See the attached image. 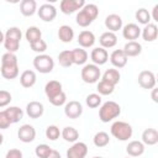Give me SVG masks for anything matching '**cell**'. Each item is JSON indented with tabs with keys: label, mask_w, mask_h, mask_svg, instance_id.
Returning a JSON list of instances; mask_svg holds the SVG:
<instances>
[{
	"label": "cell",
	"mask_w": 158,
	"mask_h": 158,
	"mask_svg": "<svg viewBox=\"0 0 158 158\" xmlns=\"http://www.w3.org/2000/svg\"><path fill=\"white\" fill-rule=\"evenodd\" d=\"M0 73L2 78L7 80H12L17 78L19 75V63H17V57L15 53H4L1 56V67H0Z\"/></svg>",
	"instance_id": "obj_1"
},
{
	"label": "cell",
	"mask_w": 158,
	"mask_h": 158,
	"mask_svg": "<svg viewBox=\"0 0 158 158\" xmlns=\"http://www.w3.org/2000/svg\"><path fill=\"white\" fill-rule=\"evenodd\" d=\"M4 47L9 53H16L20 48V41L22 37V32L19 27H9L4 33Z\"/></svg>",
	"instance_id": "obj_2"
},
{
	"label": "cell",
	"mask_w": 158,
	"mask_h": 158,
	"mask_svg": "<svg viewBox=\"0 0 158 158\" xmlns=\"http://www.w3.org/2000/svg\"><path fill=\"white\" fill-rule=\"evenodd\" d=\"M121 114V106L115 101H106L100 106L99 118L101 122H110L114 118H117Z\"/></svg>",
	"instance_id": "obj_3"
},
{
	"label": "cell",
	"mask_w": 158,
	"mask_h": 158,
	"mask_svg": "<svg viewBox=\"0 0 158 158\" xmlns=\"http://www.w3.org/2000/svg\"><path fill=\"white\" fill-rule=\"evenodd\" d=\"M111 135L121 141V142H125V141H128L131 137H132V133H133V128L130 123L125 122V121H115L112 125H111Z\"/></svg>",
	"instance_id": "obj_4"
},
{
	"label": "cell",
	"mask_w": 158,
	"mask_h": 158,
	"mask_svg": "<svg viewBox=\"0 0 158 158\" xmlns=\"http://www.w3.org/2000/svg\"><path fill=\"white\" fill-rule=\"evenodd\" d=\"M33 67L37 72L42 73V74H47L51 73L54 68V60L51 56L48 54H37L33 58Z\"/></svg>",
	"instance_id": "obj_5"
},
{
	"label": "cell",
	"mask_w": 158,
	"mask_h": 158,
	"mask_svg": "<svg viewBox=\"0 0 158 158\" xmlns=\"http://www.w3.org/2000/svg\"><path fill=\"white\" fill-rule=\"evenodd\" d=\"M80 75H81V79H83L84 83H86V84H95V83L99 81V79L101 77V72H100L98 65L91 63V64H85L83 67Z\"/></svg>",
	"instance_id": "obj_6"
},
{
	"label": "cell",
	"mask_w": 158,
	"mask_h": 158,
	"mask_svg": "<svg viewBox=\"0 0 158 158\" xmlns=\"http://www.w3.org/2000/svg\"><path fill=\"white\" fill-rule=\"evenodd\" d=\"M84 5H85L84 0H62L59 7L64 15H70L78 10H81Z\"/></svg>",
	"instance_id": "obj_7"
},
{
	"label": "cell",
	"mask_w": 158,
	"mask_h": 158,
	"mask_svg": "<svg viewBox=\"0 0 158 158\" xmlns=\"http://www.w3.org/2000/svg\"><path fill=\"white\" fill-rule=\"evenodd\" d=\"M81 114H83V105L79 101L72 100L64 105V115L68 118H72V120L79 118Z\"/></svg>",
	"instance_id": "obj_8"
},
{
	"label": "cell",
	"mask_w": 158,
	"mask_h": 158,
	"mask_svg": "<svg viewBox=\"0 0 158 158\" xmlns=\"http://www.w3.org/2000/svg\"><path fill=\"white\" fill-rule=\"evenodd\" d=\"M38 17L44 22H51L57 16V9L52 4H42L37 10Z\"/></svg>",
	"instance_id": "obj_9"
},
{
	"label": "cell",
	"mask_w": 158,
	"mask_h": 158,
	"mask_svg": "<svg viewBox=\"0 0 158 158\" xmlns=\"http://www.w3.org/2000/svg\"><path fill=\"white\" fill-rule=\"evenodd\" d=\"M88 146L84 142H74L67 151V158H85Z\"/></svg>",
	"instance_id": "obj_10"
},
{
	"label": "cell",
	"mask_w": 158,
	"mask_h": 158,
	"mask_svg": "<svg viewBox=\"0 0 158 158\" xmlns=\"http://www.w3.org/2000/svg\"><path fill=\"white\" fill-rule=\"evenodd\" d=\"M156 75L151 70H142L138 74V84L143 89H153L156 88Z\"/></svg>",
	"instance_id": "obj_11"
},
{
	"label": "cell",
	"mask_w": 158,
	"mask_h": 158,
	"mask_svg": "<svg viewBox=\"0 0 158 158\" xmlns=\"http://www.w3.org/2000/svg\"><path fill=\"white\" fill-rule=\"evenodd\" d=\"M17 137L23 143H31L36 138V130L33 126L25 123L22 125L17 131Z\"/></svg>",
	"instance_id": "obj_12"
},
{
	"label": "cell",
	"mask_w": 158,
	"mask_h": 158,
	"mask_svg": "<svg viewBox=\"0 0 158 158\" xmlns=\"http://www.w3.org/2000/svg\"><path fill=\"white\" fill-rule=\"evenodd\" d=\"M122 36L125 40L130 41H136L141 36V28L136 23H127L122 27Z\"/></svg>",
	"instance_id": "obj_13"
},
{
	"label": "cell",
	"mask_w": 158,
	"mask_h": 158,
	"mask_svg": "<svg viewBox=\"0 0 158 158\" xmlns=\"http://www.w3.org/2000/svg\"><path fill=\"white\" fill-rule=\"evenodd\" d=\"M90 58L93 60V64L95 65H102L105 64L107 60H109V53L105 48H101V47H96L91 51L90 53Z\"/></svg>",
	"instance_id": "obj_14"
},
{
	"label": "cell",
	"mask_w": 158,
	"mask_h": 158,
	"mask_svg": "<svg viewBox=\"0 0 158 158\" xmlns=\"http://www.w3.org/2000/svg\"><path fill=\"white\" fill-rule=\"evenodd\" d=\"M44 112V106L40 101H30L26 105V114L30 118H40Z\"/></svg>",
	"instance_id": "obj_15"
},
{
	"label": "cell",
	"mask_w": 158,
	"mask_h": 158,
	"mask_svg": "<svg viewBox=\"0 0 158 158\" xmlns=\"http://www.w3.org/2000/svg\"><path fill=\"white\" fill-rule=\"evenodd\" d=\"M105 26L110 32H116L122 28V19L117 14H111L107 15L105 19Z\"/></svg>",
	"instance_id": "obj_16"
},
{
	"label": "cell",
	"mask_w": 158,
	"mask_h": 158,
	"mask_svg": "<svg viewBox=\"0 0 158 158\" xmlns=\"http://www.w3.org/2000/svg\"><path fill=\"white\" fill-rule=\"evenodd\" d=\"M77 41L81 48H90L95 43V35L89 30H84L79 33Z\"/></svg>",
	"instance_id": "obj_17"
},
{
	"label": "cell",
	"mask_w": 158,
	"mask_h": 158,
	"mask_svg": "<svg viewBox=\"0 0 158 158\" xmlns=\"http://www.w3.org/2000/svg\"><path fill=\"white\" fill-rule=\"evenodd\" d=\"M128 58L126 57V54L123 53L122 49H115L111 54H110V62L115 68H123L127 64Z\"/></svg>",
	"instance_id": "obj_18"
},
{
	"label": "cell",
	"mask_w": 158,
	"mask_h": 158,
	"mask_svg": "<svg viewBox=\"0 0 158 158\" xmlns=\"http://www.w3.org/2000/svg\"><path fill=\"white\" fill-rule=\"evenodd\" d=\"M141 35H142V38L146 41V42H153L157 40L158 37V27L156 23H148L146 25L142 30H141Z\"/></svg>",
	"instance_id": "obj_19"
},
{
	"label": "cell",
	"mask_w": 158,
	"mask_h": 158,
	"mask_svg": "<svg viewBox=\"0 0 158 158\" xmlns=\"http://www.w3.org/2000/svg\"><path fill=\"white\" fill-rule=\"evenodd\" d=\"M99 42H100V46L101 48H112L116 46L117 43V36L114 33V32H110V31H106L104 32L100 38H99Z\"/></svg>",
	"instance_id": "obj_20"
},
{
	"label": "cell",
	"mask_w": 158,
	"mask_h": 158,
	"mask_svg": "<svg viewBox=\"0 0 158 158\" xmlns=\"http://www.w3.org/2000/svg\"><path fill=\"white\" fill-rule=\"evenodd\" d=\"M123 53L126 57H137L142 53V44L137 41H130L123 46Z\"/></svg>",
	"instance_id": "obj_21"
},
{
	"label": "cell",
	"mask_w": 158,
	"mask_h": 158,
	"mask_svg": "<svg viewBox=\"0 0 158 158\" xmlns=\"http://www.w3.org/2000/svg\"><path fill=\"white\" fill-rule=\"evenodd\" d=\"M62 91H63L62 84L58 80H49L44 85V93H46V96H47L48 100L52 99V98H54L56 95H58Z\"/></svg>",
	"instance_id": "obj_22"
},
{
	"label": "cell",
	"mask_w": 158,
	"mask_h": 158,
	"mask_svg": "<svg viewBox=\"0 0 158 158\" xmlns=\"http://www.w3.org/2000/svg\"><path fill=\"white\" fill-rule=\"evenodd\" d=\"M20 12L28 17L37 12V2L35 0H22L20 2Z\"/></svg>",
	"instance_id": "obj_23"
},
{
	"label": "cell",
	"mask_w": 158,
	"mask_h": 158,
	"mask_svg": "<svg viewBox=\"0 0 158 158\" xmlns=\"http://www.w3.org/2000/svg\"><path fill=\"white\" fill-rule=\"evenodd\" d=\"M36 80H37L36 73L33 70H30V69L23 70L20 75V84L23 88H32L36 84Z\"/></svg>",
	"instance_id": "obj_24"
},
{
	"label": "cell",
	"mask_w": 158,
	"mask_h": 158,
	"mask_svg": "<svg viewBox=\"0 0 158 158\" xmlns=\"http://www.w3.org/2000/svg\"><path fill=\"white\" fill-rule=\"evenodd\" d=\"M126 152L130 157H139L144 153V144L141 141H131L126 146Z\"/></svg>",
	"instance_id": "obj_25"
},
{
	"label": "cell",
	"mask_w": 158,
	"mask_h": 158,
	"mask_svg": "<svg viewBox=\"0 0 158 158\" xmlns=\"http://www.w3.org/2000/svg\"><path fill=\"white\" fill-rule=\"evenodd\" d=\"M142 143L147 146H154L158 143V132L156 128H146L142 132Z\"/></svg>",
	"instance_id": "obj_26"
},
{
	"label": "cell",
	"mask_w": 158,
	"mask_h": 158,
	"mask_svg": "<svg viewBox=\"0 0 158 158\" xmlns=\"http://www.w3.org/2000/svg\"><path fill=\"white\" fill-rule=\"evenodd\" d=\"M58 38L63 43H69L74 38V30L68 25H62L58 30Z\"/></svg>",
	"instance_id": "obj_27"
},
{
	"label": "cell",
	"mask_w": 158,
	"mask_h": 158,
	"mask_svg": "<svg viewBox=\"0 0 158 158\" xmlns=\"http://www.w3.org/2000/svg\"><path fill=\"white\" fill-rule=\"evenodd\" d=\"M72 59H73V64L85 65L88 60V52L84 48H74L72 49Z\"/></svg>",
	"instance_id": "obj_28"
},
{
	"label": "cell",
	"mask_w": 158,
	"mask_h": 158,
	"mask_svg": "<svg viewBox=\"0 0 158 158\" xmlns=\"http://www.w3.org/2000/svg\"><path fill=\"white\" fill-rule=\"evenodd\" d=\"M5 112H6V115H7L9 120H10V122H11V125L19 122V121L22 120V117H23V111H22V109H20L19 106H10V107L5 109Z\"/></svg>",
	"instance_id": "obj_29"
},
{
	"label": "cell",
	"mask_w": 158,
	"mask_h": 158,
	"mask_svg": "<svg viewBox=\"0 0 158 158\" xmlns=\"http://www.w3.org/2000/svg\"><path fill=\"white\" fill-rule=\"evenodd\" d=\"M60 135H62V137H63V139H64L65 142H70V143L77 142L78 138H79V132L77 131V128H74V127H72V126L64 127V128L62 130Z\"/></svg>",
	"instance_id": "obj_30"
},
{
	"label": "cell",
	"mask_w": 158,
	"mask_h": 158,
	"mask_svg": "<svg viewBox=\"0 0 158 158\" xmlns=\"http://www.w3.org/2000/svg\"><path fill=\"white\" fill-rule=\"evenodd\" d=\"M120 78H121L120 72H118L117 69H115V68H110V69H107V70L102 74V79H101V80H105V81H107L109 84H111V85L115 86V85L120 81Z\"/></svg>",
	"instance_id": "obj_31"
},
{
	"label": "cell",
	"mask_w": 158,
	"mask_h": 158,
	"mask_svg": "<svg viewBox=\"0 0 158 158\" xmlns=\"http://www.w3.org/2000/svg\"><path fill=\"white\" fill-rule=\"evenodd\" d=\"M25 37H26V40H27L28 43H33V42H36V41H38V40L42 38V32H41V30H40L38 27H36V26H30V27L26 30Z\"/></svg>",
	"instance_id": "obj_32"
},
{
	"label": "cell",
	"mask_w": 158,
	"mask_h": 158,
	"mask_svg": "<svg viewBox=\"0 0 158 158\" xmlns=\"http://www.w3.org/2000/svg\"><path fill=\"white\" fill-rule=\"evenodd\" d=\"M93 142H94V144H95L96 147H99V148L106 147V146L109 144V142H110V137H109V135H107L106 132L100 131V132H96V133L94 135Z\"/></svg>",
	"instance_id": "obj_33"
},
{
	"label": "cell",
	"mask_w": 158,
	"mask_h": 158,
	"mask_svg": "<svg viewBox=\"0 0 158 158\" xmlns=\"http://www.w3.org/2000/svg\"><path fill=\"white\" fill-rule=\"evenodd\" d=\"M58 63L59 65H62L63 68H69L73 64V59H72V51L65 49L62 51L58 54Z\"/></svg>",
	"instance_id": "obj_34"
},
{
	"label": "cell",
	"mask_w": 158,
	"mask_h": 158,
	"mask_svg": "<svg viewBox=\"0 0 158 158\" xmlns=\"http://www.w3.org/2000/svg\"><path fill=\"white\" fill-rule=\"evenodd\" d=\"M135 17H136V20L138 21V23H142V25H148V23H151V14L148 12V10L147 9H144V7H141V9H138L137 11H136V14H135Z\"/></svg>",
	"instance_id": "obj_35"
},
{
	"label": "cell",
	"mask_w": 158,
	"mask_h": 158,
	"mask_svg": "<svg viewBox=\"0 0 158 158\" xmlns=\"http://www.w3.org/2000/svg\"><path fill=\"white\" fill-rule=\"evenodd\" d=\"M75 22H77L78 26H80V27H88L89 25L93 23V20H91V17L81 9V10H79V12H78L77 16H75Z\"/></svg>",
	"instance_id": "obj_36"
},
{
	"label": "cell",
	"mask_w": 158,
	"mask_h": 158,
	"mask_svg": "<svg viewBox=\"0 0 158 158\" xmlns=\"http://www.w3.org/2000/svg\"><path fill=\"white\" fill-rule=\"evenodd\" d=\"M114 89H115V86L111 85V84H109L105 80H100L98 83V86H96V90H98V93H99L100 96L101 95H111L114 93Z\"/></svg>",
	"instance_id": "obj_37"
},
{
	"label": "cell",
	"mask_w": 158,
	"mask_h": 158,
	"mask_svg": "<svg viewBox=\"0 0 158 158\" xmlns=\"http://www.w3.org/2000/svg\"><path fill=\"white\" fill-rule=\"evenodd\" d=\"M85 102L90 109H96L101 105V96L99 94H95V93L89 94L85 99Z\"/></svg>",
	"instance_id": "obj_38"
},
{
	"label": "cell",
	"mask_w": 158,
	"mask_h": 158,
	"mask_svg": "<svg viewBox=\"0 0 158 158\" xmlns=\"http://www.w3.org/2000/svg\"><path fill=\"white\" fill-rule=\"evenodd\" d=\"M59 136H60V131L56 125H49L46 128V137L49 141H56L59 138Z\"/></svg>",
	"instance_id": "obj_39"
},
{
	"label": "cell",
	"mask_w": 158,
	"mask_h": 158,
	"mask_svg": "<svg viewBox=\"0 0 158 158\" xmlns=\"http://www.w3.org/2000/svg\"><path fill=\"white\" fill-rule=\"evenodd\" d=\"M51 151H52V148H51L48 144L42 143V144H38V146L35 148V154L37 156V158H46V157L49 154Z\"/></svg>",
	"instance_id": "obj_40"
},
{
	"label": "cell",
	"mask_w": 158,
	"mask_h": 158,
	"mask_svg": "<svg viewBox=\"0 0 158 158\" xmlns=\"http://www.w3.org/2000/svg\"><path fill=\"white\" fill-rule=\"evenodd\" d=\"M30 47H31V49L33 52H36L38 54H43L44 51L47 49V43L41 38V40H38V41H36L33 43H30Z\"/></svg>",
	"instance_id": "obj_41"
},
{
	"label": "cell",
	"mask_w": 158,
	"mask_h": 158,
	"mask_svg": "<svg viewBox=\"0 0 158 158\" xmlns=\"http://www.w3.org/2000/svg\"><path fill=\"white\" fill-rule=\"evenodd\" d=\"M65 101H67V95H65L64 91H62V93H59L58 95H56L54 98L49 99V102H51L53 106H62V105L65 104Z\"/></svg>",
	"instance_id": "obj_42"
},
{
	"label": "cell",
	"mask_w": 158,
	"mask_h": 158,
	"mask_svg": "<svg viewBox=\"0 0 158 158\" xmlns=\"http://www.w3.org/2000/svg\"><path fill=\"white\" fill-rule=\"evenodd\" d=\"M12 100L11 94L7 90H0V107L7 106Z\"/></svg>",
	"instance_id": "obj_43"
},
{
	"label": "cell",
	"mask_w": 158,
	"mask_h": 158,
	"mask_svg": "<svg viewBox=\"0 0 158 158\" xmlns=\"http://www.w3.org/2000/svg\"><path fill=\"white\" fill-rule=\"evenodd\" d=\"M10 125H11V122H10L5 110L0 111V130H6L10 127Z\"/></svg>",
	"instance_id": "obj_44"
},
{
	"label": "cell",
	"mask_w": 158,
	"mask_h": 158,
	"mask_svg": "<svg viewBox=\"0 0 158 158\" xmlns=\"http://www.w3.org/2000/svg\"><path fill=\"white\" fill-rule=\"evenodd\" d=\"M5 158H23L22 156V152L17 148H12V149H9L6 152V156Z\"/></svg>",
	"instance_id": "obj_45"
},
{
	"label": "cell",
	"mask_w": 158,
	"mask_h": 158,
	"mask_svg": "<svg viewBox=\"0 0 158 158\" xmlns=\"http://www.w3.org/2000/svg\"><path fill=\"white\" fill-rule=\"evenodd\" d=\"M152 11H153V15H151V19H153V21L158 22V4L154 5V7H153Z\"/></svg>",
	"instance_id": "obj_46"
},
{
	"label": "cell",
	"mask_w": 158,
	"mask_h": 158,
	"mask_svg": "<svg viewBox=\"0 0 158 158\" xmlns=\"http://www.w3.org/2000/svg\"><path fill=\"white\" fill-rule=\"evenodd\" d=\"M46 158H62V157H60V154H59V152H58V151L52 149V151L49 152V154H48Z\"/></svg>",
	"instance_id": "obj_47"
},
{
	"label": "cell",
	"mask_w": 158,
	"mask_h": 158,
	"mask_svg": "<svg viewBox=\"0 0 158 158\" xmlns=\"http://www.w3.org/2000/svg\"><path fill=\"white\" fill-rule=\"evenodd\" d=\"M157 93H158V89H156V88H153V89H152V94H151V96H152V100H153L154 102H158V98H157Z\"/></svg>",
	"instance_id": "obj_48"
},
{
	"label": "cell",
	"mask_w": 158,
	"mask_h": 158,
	"mask_svg": "<svg viewBox=\"0 0 158 158\" xmlns=\"http://www.w3.org/2000/svg\"><path fill=\"white\" fill-rule=\"evenodd\" d=\"M4 38H5V35L2 33V31L0 30V44L1 43H4Z\"/></svg>",
	"instance_id": "obj_49"
},
{
	"label": "cell",
	"mask_w": 158,
	"mask_h": 158,
	"mask_svg": "<svg viewBox=\"0 0 158 158\" xmlns=\"http://www.w3.org/2000/svg\"><path fill=\"white\" fill-rule=\"evenodd\" d=\"M2 142H4V136H2L1 133H0V146L2 144Z\"/></svg>",
	"instance_id": "obj_50"
},
{
	"label": "cell",
	"mask_w": 158,
	"mask_h": 158,
	"mask_svg": "<svg viewBox=\"0 0 158 158\" xmlns=\"http://www.w3.org/2000/svg\"><path fill=\"white\" fill-rule=\"evenodd\" d=\"M94 158H102V157H94Z\"/></svg>",
	"instance_id": "obj_51"
},
{
	"label": "cell",
	"mask_w": 158,
	"mask_h": 158,
	"mask_svg": "<svg viewBox=\"0 0 158 158\" xmlns=\"http://www.w3.org/2000/svg\"><path fill=\"white\" fill-rule=\"evenodd\" d=\"M127 158H128V157H127Z\"/></svg>",
	"instance_id": "obj_52"
}]
</instances>
